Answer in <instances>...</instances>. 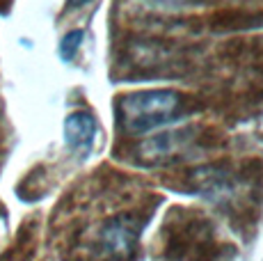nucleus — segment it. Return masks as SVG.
Segmentation results:
<instances>
[{"label": "nucleus", "mask_w": 263, "mask_h": 261, "mask_svg": "<svg viewBox=\"0 0 263 261\" xmlns=\"http://www.w3.org/2000/svg\"><path fill=\"white\" fill-rule=\"evenodd\" d=\"M183 99L174 89H142L121 97L119 124L126 133L144 135L174 122L181 115Z\"/></svg>", "instance_id": "f257e3e1"}, {"label": "nucleus", "mask_w": 263, "mask_h": 261, "mask_svg": "<svg viewBox=\"0 0 263 261\" xmlns=\"http://www.w3.org/2000/svg\"><path fill=\"white\" fill-rule=\"evenodd\" d=\"M140 225L133 215H115L101 227L99 240L105 257L115 261H130L138 250Z\"/></svg>", "instance_id": "f03ea898"}, {"label": "nucleus", "mask_w": 263, "mask_h": 261, "mask_svg": "<svg viewBox=\"0 0 263 261\" xmlns=\"http://www.w3.org/2000/svg\"><path fill=\"white\" fill-rule=\"evenodd\" d=\"M96 130H99L96 119L89 113H85V110H78V113H71L64 119V142L73 152L87 154L94 144Z\"/></svg>", "instance_id": "7ed1b4c3"}, {"label": "nucleus", "mask_w": 263, "mask_h": 261, "mask_svg": "<svg viewBox=\"0 0 263 261\" xmlns=\"http://www.w3.org/2000/svg\"><path fill=\"white\" fill-rule=\"evenodd\" d=\"M188 142V133L185 130H172V133H160V135H154V138L144 140L142 147L138 149V154L142 156L144 160H165V158H172L176 152L185 147Z\"/></svg>", "instance_id": "20e7f679"}, {"label": "nucleus", "mask_w": 263, "mask_h": 261, "mask_svg": "<svg viewBox=\"0 0 263 261\" xmlns=\"http://www.w3.org/2000/svg\"><path fill=\"white\" fill-rule=\"evenodd\" d=\"M83 37H85L83 30H71V32H67L62 37V42H60V58L64 62H71L76 58V53L80 51V44H83Z\"/></svg>", "instance_id": "39448f33"}, {"label": "nucleus", "mask_w": 263, "mask_h": 261, "mask_svg": "<svg viewBox=\"0 0 263 261\" xmlns=\"http://www.w3.org/2000/svg\"><path fill=\"white\" fill-rule=\"evenodd\" d=\"M158 5H185V3H195V0H151Z\"/></svg>", "instance_id": "423d86ee"}, {"label": "nucleus", "mask_w": 263, "mask_h": 261, "mask_svg": "<svg viewBox=\"0 0 263 261\" xmlns=\"http://www.w3.org/2000/svg\"><path fill=\"white\" fill-rule=\"evenodd\" d=\"M89 0H67V7H71V9H76V7H83V5H87Z\"/></svg>", "instance_id": "0eeeda50"}]
</instances>
